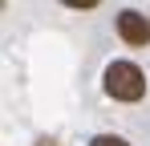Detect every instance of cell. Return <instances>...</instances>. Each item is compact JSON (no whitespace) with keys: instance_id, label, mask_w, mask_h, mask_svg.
Returning a JSON list of instances; mask_svg holds the SVG:
<instances>
[{"instance_id":"cell-2","label":"cell","mask_w":150,"mask_h":146,"mask_svg":"<svg viewBox=\"0 0 150 146\" xmlns=\"http://www.w3.org/2000/svg\"><path fill=\"white\" fill-rule=\"evenodd\" d=\"M118 37L126 45H150V21L142 12L126 8V12H118Z\"/></svg>"},{"instance_id":"cell-4","label":"cell","mask_w":150,"mask_h":146,"mask_svg":"<svg viewBox=\"0 0 150 146\" xmlns=\"http://www.w3.org/2000/svg\"><path fill=\"white\" fill-rule=\"evenodd\" d=\"M37 146H53V138H41V142H37Z\"/></svg>"},{"instance_id":"cell-1","label":"cell","mask_w":150,"mask_h":146,"mask_svg":"<svg viewBox=\"0 0 150 146\" xmlns=\"http://www.w3.org/2000/svg\"><path fill=\"white\" fill-rule=\"evenodd\" d=\"M105 94L114 97V101H138V97L146 94L142 69H138L134 61H114V65L105 69Z\"/></svg>"},{"instance_id":"cell-3","label":"cell","mask_w":150,"mask_h":146,"mask_svg":"<svg viewBox=\"0 0 150 146\" xmlns=\"http://www.w3.org/2000/svg\"><path fill=\"white\" fill-rule=\"evenodd\" d=\"M89 146H130V142H126V138H118V134H98Z\"/></svg>"}]
</instances>
